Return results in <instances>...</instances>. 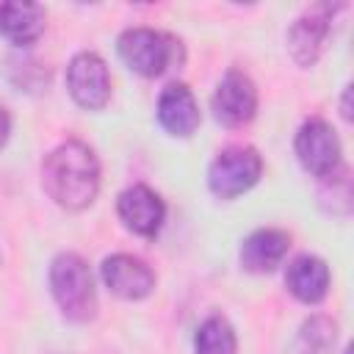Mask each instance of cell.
I'll list each match as a JSON object with an SVG mask.
<instances>
[{
    "label": "cell",
    "mask_w": 354,
    "mask_h": 354,
    "mask_svg": "<svg viewBox=\"0 0 354 354\" xmlns=\"http://www.w3.org/2000/svg\"><path fill=\"white\" fill-rule=\"evenodd\" d=\"M44 191L66 210H80L94 202L100 188V166L94 152L80 141L55 147L41 166Z\"/></svg>",
    "instance_id": "1"
},
{
    "label": "cell",
    "mask_w": 354,
    "mask_h": 354,
    "mask_svg": "<svg viewBox=\"0 0 354 354\" xmlns=\"http://www.w3.org/2000/svg\"><path fill=\"white\" fill-rule=\"evenodd\" d=\"M50 288H53V296L66 318H72V321L94 318L97 290H94V279H91V271L83 257H77L72 252L58 254L50 266Z\"/></svg>",
    "instance_id": "2"
},
{
    "label": "cell",
    "mask_w": 354,
    "mask_h": 354,
    "mask_svg": "<svg viewBox=\"0 0 354 354\" xmlns=\"http://www.w3.org/2000/svg\"><path fill=\"white\" fill-rule=\"evenodd\" d=\"M177 50H180V41H174L169 33H160L152 28H130L119 36L122 61L144 77L163 75L174 64Z\"/></svg>",
    "instance_id": "3"
},
{
    "label": "cell",
    "mask_w": 354,
    "mask_h": 354,
    "mask_svg": "<svg viewBox=\"0 0 354 354\" xmlns=\"http://www.w3.org/2000/svg\"><path fill=\"white\" fill-rule=\"evenodd\" d=\"M260 171H263V160H260L257 149H252V147H232V149H224L210 163L207 183H210V191L216 196L232 199V196L249 191L260 180Z\"/></svg>",
    "instance_id": "4"
},
{
    "label": "cell",
    "mask_w": 354,
    "mask_h": 354,
    "mask_svg": "<svg viewBox=\"0 0 354 354\" xmlns=\"http://www.w3.org/2000/svg\"><path fill=\"white\" fill-rule=\"evenodd\" d=\"M66 86L77 105L97 111L111 97V75L97 53H77L66 69Z\"/></svg>",
    "instance_id": "5"
},
{
    "label": "cell",
    "mask_w": 354,
    "mask_h": 354,
    "mask_svg": "<svg viewBox=\"0 0 354 354\" xmlns=\"http://www.w3.org/2000/svg\"><path fill=\"white\" fill-rule=\"evenodd\" d=\"M296 155L310 174L326 177L340 166V141L326 122L310 119L296 136Z\"/></svg>",
    "instance_id": "6"
},
{
    "label": "cell",
    "mask_w": 354,
    "mask_h": 354,
    "mask_svg": "<svg viewBox=\"0 0 354 354\" xmlns=\"http://www.w3.org/2000/svg\"><path fill=\"white\" fill-rule=\"evenodd\" d=\"M257 111V91H254V83L238 72V69H230L216 94H213V113L221 124L227 127H241L246 124Z\"/></svg>",
    "instance_id": "7"
},
{
    "label": "cell",
    "mask_w": 354,
    "mask_h": 354,
    "mask_svg": "<svg viewBox=\"0 0 354 354\" xmlns=\"http://www.w3.org/2000/svg\"><path fill=\"white\" fill-rule=\"evenodd\" d=\"M116 210H119V218L127 224V230H133L136 235H144V238L158 235L163 216H166L163 199L147 185H130L127 191H122Z\"/></svg>",
    "instance_id": "8"
},
{
    "label": "cell",
    "mask_w": 354,
    "mask_h": 354,
    "mask_svg": "<svg viewBox=\"0 0 354 354\" xmlns=\"http://www.w3.org/2000/svg\"><path fill=\"white\" fill-rule=\"evenodd\" d=\"M102 279L122 299H144L155 288V274L149 271L147 263H141L133 254H111V257H105Z\"/></svg>",
    "instance_id": "9"
},
{
    "label": "cell",
    "mask_w": 354,
    "mask_h": 354,
    "mask_svg": "<svg viewBox=\"0 0 354 354\" xmlns=\"http://www.w3.org/2000/svg\"><path fill=\"white\" fill-rule=\"evenodd\" d=\"M326 6H318L315 11L304 14L301 19H296L288 30V50L296 58V64L310 66L315 64V58L324 50V41L329 36V17H326Z\"/></svg>",
    "instance_id": "10"
},
{
    "label": "cell",
    "mask_w": 354,
    "mask_h": 354,
    "mask_svg": "<svg viewBox=\"0 0 354 354\" xmlns=\"http://www.w3.org/2000/svg\"><path fill=\"white\" fill-rule=\"evenodd\" d=\"M158 119L160 124L171 133V136H191L199 127V105L194 100V94L188 91V86L183 83H171L163 88L160 100H158Z\"/></svg>",
    "instance_id": "11"
},
{
    "label": "cell",
    "mask_w": 354,
    "mask_h": 354,
    "mask_svg": "<svg viewBox=\"0 0 354 354\" xmlns=\"http://www.w3.org/2000/svg\"><path fill=\"white\" fill-rule=\"evenodd\" d=\"M285 285L299 301L318 304L329 290V266L315 254H301L288 266Z\"/></svg>",
    "instance_id": "12"
},
{
    "label": "cell",
    "mask_w": 354,
    "mask_h": 354,
    "mask_svg": "<svg viewBox=\"0 0 354 354\" xmlns=\"http://www.w3.org/2000/svg\"><path fill=\"white\" fill-rule=\"evenodd\" d=\"M288 246H290L288 232H282V230H257L243 241L241 263H243L246 271H254V274L274 271L282 263V257L288 254Z\"/></svg>",
    "instance_id": "13"
},
{
    "label": "cell",
    "mask_w": 354,
    "mask_h": 354,
    "mask_svg": "<svg viewBox=\"0 0 354 354\" xmlns=\"http://www.w3.org/2000/svg\"><path fill=\"white\" fill-rule=\"evenodd\" d=\"M44 30V8L36 3H0V33L14 44H30Z\"/></svg>",
    "instance_id": "14"
},
{
    "label": "cell",
    "mask_w": 354,
    "mask_h": 354,
    "mask_svg": "<svg viewBox=\"0 0 354 354\" xmlns=\"http://www.w3.org/2000/svg\"><path fill=\"white\" fill-rule=\"evenodd\" d=\"M194 348L196 354H235V332L221 315H213L199 326Z\"/></svg>",
    "instance_id": "15"
},
{
    "label": "cell",
    "mask_w": 354,
    "mask_h": 354,
    "mask_svg": "<svg viewBox=\"0 0 354 354\" xmlns=\"http://www.w3.org/2000/svg\"><path fill=\"white\" fill-rule=\"evenodd\" d=\"M304 340H310V348L321 354L329 343H335V324H329L326 318H313L304 326Z\"/></svg>",
    "instance_id": "16"
},
{
    "label": "cell",
    "mask_w": 354,
    "mask_h": 354,
    "mask_svg": "<svg viewBox=\"0 0 354 354\" xmlns=\"http://www.w3.org/2000/svg\"><path fill=\"white\" fill-rule=\"evenodd\" d=\"M8 133H11V119H8V113H6V108L0 105V147L8 141Z\"/></svg>",
    "instance_id": "17"
}]
</instances>
